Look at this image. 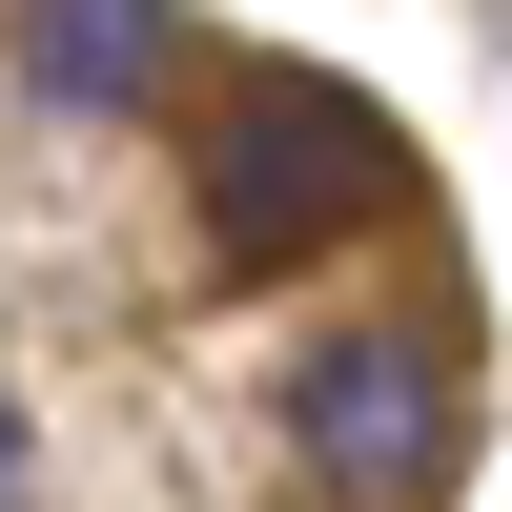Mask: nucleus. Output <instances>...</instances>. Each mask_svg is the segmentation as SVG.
<instances>
[{
	"label": "nucleus",
	"mask_w": 512,
	"mask_h": 512,
	"mask_svg": "<svg viewBox=\"0 0 512 512\" xmlns=\"http://www.w3.org/2000/svg\"><path fill=\"white\" fill-rule=\"evenodd\" d=\"M21 492H41V451H21V390H0V512H21Z\"/></svg>",
	"instance_id": "20e7f679"
},
{
	"label": "nucleus",
	"mask_w": 512,
	"mask_h": 512,
	"mask_svg": "<svg viewBox=\"0 0 512 512\" xmlns=\"http://www.w3.org/2000/svg\"><path fill=\"white\" fill-rule=\"evenodd\" d=\"M287 431H308V472L349 512H410L451 472V369L410 328H328V349H287Z\"/></svg>",
	"instance_id": "f03ea898"
},
{
	"label": "nucleus",
	"mask_w": 512,
	"mask_h": 512,
	"mask_svg": "<svg viewBox=\"0 0 512 512\" xmlns=\"http://www.w3.org/2000/svg\"><path fill=\"white\" fill-rule=\"evenodd\" d=\"M390 205H410V144L349 82H246L226 144H205V246H226V267H308V246L390 226Z\"/></svg>",
	"instance_id": "f257e3e1"
},
{
	"label": "nucleus",
	"mask_w": 512,
	"mask_h": 512,
	"mask_svg": "<svg viewBox=\"0 0 512 512\" xmlns=\"http://www.w3.org/2000/svg\"><path fill=\"white\" fill-rule=\"evenodd\" d=\"M144 62H164V0H21V103L123 123V103H144Z\"/></svg>",
	"instance_id": "7ed1b4c3"
}]
</instances>
